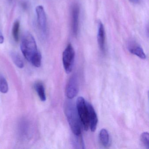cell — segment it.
<instances>
[{"mask_svg": "<svg viewBox=\"0 0 149 149\" xmlns=\"http://www.w3.org/2000/svg\"><path fill=\"white\" fill-rule=\"evenodd\" d=\"M35 88L41 100L42 101H46V93L43 84L41 82L36 83L35 85Z\"/></svg>", "mask_w": 149, "mask_h": 149, "instance_id": "12", "label": "cell"}, {"mask_svg": "<svg viewBox=\"0 0 149 149\" xmlns=\"http://www.w3.org/2000/svg\"><path fill=\"white\" fill-rule=\"evenodd\" d=\"M70 100L71 99H69V100L65 102L64 112L69 124L74 135L79 136L81 135V124L77 113L76 106Z\"/></svg>", "mask_w": 149, "mask_h": 149, "instance_id": "2", "label": "cell"}, {"mask_svg": "<svg viewBox=\"0 0 149 149\" xmlns=\"http://www.w3.org/2000/svg\"><path fill=\"white\" fill-rule=\"evenodd\" d=\"M4 38L3 34L1 33V31H0V44H2L4 42Z\"/></svg>", "mask_w": 149, "mask_h": 149, "instance_id": "17", "label": "cell"}, {"mask_svg": "<svg viewBox=\"0 0 149 149\" xmlns=\"http://www.w3.org/2000/svg\"><path fill=\"white\" fill-rule=\"evenodd\" d=\"M36 10L39 27L43 33L46 34L47 31V20L43 7L42 6H37Z\"/></svg>", "mask_w": 149, "mask_h": 149, "instance_id": "7", "label": "cell"}, {"mask_svg": "<svg viewBox=\"0 0 149 149\" xmlns=\"http://www.w3.org/2000/svg\"><path fill=\"white\" fill-rule=\"evenodd\" d=\"M12 60L15 65L20 68H22L24 67V63L22 60L20 56L15 52H13L11 54Z\"/></svg>", "mask_w": 149, "mask_h": 149, "instance_id": "13", "label": "cell"}, {"mask_svg": "<svg viewBox=\"0 0 149 149\" xmlns=\"http://www.w3.org/2000/svg\"><path fill=\"white\" fill-rule=\"evenodd\" d=\"M74 50L70 44L67 46L63 54V63L65 71L69 74L72 71L75 59Z\"/></svg>", "mask_w": 149, "mask_h": 149, "instance_id": "4", "label": "cell"}, {"mask_svg": "<svg viewBox=\"0 0 149 149\" xmlns=\"http://www.w3.org/2000/svg\"><path fill=\"white\" fill-rule=\"evenodd\" d=\"M140 140L146 149H149V134L148 132H144L140 136Z\"/></svg>", "mask_w": 149, "mask_h": 149, "instance_id": "16", "label": "cell"}, {"mask_svg": "<svg viewBox=\"0 0 149 149\" xmlns=\"http://www.w3.org/2000/svg\"><path fill=\"white\" fill-rule=\"evenodd\" d=\"M76 108L81 125L85 130L87 131L89 128L88 112L87 102L82 97H79L77 100Z\"/></svg>", "mask_w": 149, "mask_h": 149, "instance_id": "3", "label": "cell"}, {"mask_svg": "<svg viewBox=\"0 0 149 149\" xmlns=\"http://www.w3.org/2000/svg\"><path fill=\"white\" fill-rule=\"evenodd\" d=\"M129 1L134 4H136V3H138L139 0H129Z\"/></svg>", "mask_w": 149, "mask_h": 149, "instance_id": "18", "label": "cell"}, {"mask_svg": "<svg viewBox=\"0 0 149 149\" xmlns=\"http://www.w3.org/2000/svg\"><path fill=\"white\" fill-rule=\"evenodd\" d=\"M20 22L17 20L14 23L13 28V36L15 41L18 42L19 40V33Z\"/></svg>", "mask_w": 149, "mask_h": 149, "instance_id": "14", "label": "cell"}, {"mask_svg": "<svg viewBox=\"0 0 149 149\" xmlns=\"http://www.w3.org/2000/svg\"><path fill=\"white\" fill-rule=\"evenodd\" d=\"M8 85L6 78L0 74V92L6 93L8 91Z\"/></svg>", "mask_w": 149, "mask_h": 149, "instance_id": "15", "label": "cell"}, {"mask_svg": "<svg viewBox=\"0 0 149 149\" xmlns=\"http://www.w3.org/2000/svg\"><path fill=\"white\" fill-rule=\"evenodd\" d=\"M8 1H9V2H11V1H12L13 0H8Z\"/></svg>", "mask_w": 149, "mask_h": 149, "instance_id": "19", "label": "cell"}, {"mask_svg": "<svg viewBox=\"0 0 149 149\" xmlns=\"http://www.w3.org/2000/svg\"><path fill=\"white\" fill-rule=\"evenodd\" d=\"M79 91V83L77 75H73L70 78L66 88V95L68 99H72L75 97Z\"/></svg>", "mask_w": 149, "mask_h": 149, "instance_id": "5", "label": "cell"}, {"mask_svg": "<svg viewBox=\"0 0 149 149\" xmlns=\"http://www.w3.org/2000/svg\"><path fill=\"white\" fill-rule=\"evenodd\" d=\"M97 42L100 50L104 52L105 49V33L104 27L102 22H100L98 24L97 31Z\"/></svg>", "mask_w": 149, "mask_h": 149, "instance_id": "10", "label": "cell"}, {"mask_svg": "<svg viewBox=\"0 0 149 149\" xmlns=\"http://www.w3.org/2000/svg\"><path fill=\"white\" fill-rule=\"evenodd\" d=\"M71 28L73 35L77 36L79 29V18L80 8L77 4H74L71 8Z\"/></svg>", "mask_w": 149, "mask_h": 149, "instance_id": "6", "label": "cell"}, {"mask_svg": "<svg viewBox=\"0 0 149 149\" xmlns=\"http://www.w3.org/2000/svg\"><path fill=\"white\" fill-rule=\"evenodd\" d=\"M87 105L88 112L89 128L92 132H94L96 130L98 123L97 115L95 109L90 103H87Z\"/></svg>", "mask_w": 149, "mask_h": 149, "instance_id": "8", "label": "cell"}, {"mask_svg": "<svg viewBox=\"0 0 149 149\" xmlns=\"http://www.w3.org/2000/svg\"><path fill=\"white\" fill-rule=\"evenodd\" d=\"M99 138L100 142L103 146L108 148L110 145V138L108 130L103 129L100 131L99 134Z\"/></svg>", "mask_w": 149, "mask_h": 149, "instance_id": "11", "label": "cell"}, {"mask_svg": "<svg viewBox=\"0 0 149 149\" xmlns=\"http://www.w3.org/2000/svg\"><path fill=\"white\" fill-rule=\"evenodd\" d=\"M21 49L25 58L31 64L37 68L41 66V54L37 48L34 38L29 32H26L23 35Z\"/></svg>", "mask_w": 149, "mask_h": 149, "instance_id": "1", "label": "cell"}, {"mask_svg": "<svg viewBox=\"0 0 149 149\" xmlns=\"http://www.w3.org/2000/svg\"><path fill=\"white\" fill-rule=\"evenodd\" d=\"M127 48L131 54L136 56L140 59H146V55L143 50L138 44L132 41L129 42L127 45Z\"/></svg>", "mask_w": 149, "mask_h": 149, "instance_id": "9", "label": "cell"}]
</instances>
